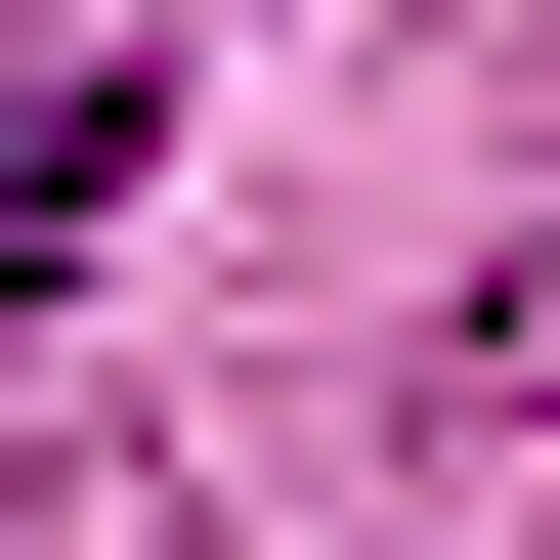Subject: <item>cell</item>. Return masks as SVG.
<instances>
[{
    "label": "cell",
    "instance_id": "1",
    "mask_svg": "<svg viewBox=\"0 0 560 560\" xmlns=\"http://www.w3.org/2000/svg\"><path fill=\"white\" fill-rule=\"evenodd\" d=\"M86 173H130V44H0V259H44Z\"/></svg>",
    "mask_w": 560,
    "mask_h": 560
}]
</instances>
